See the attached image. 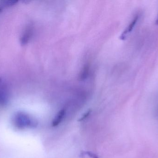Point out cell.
I'll use <instances>...</instances> for the list:
<instances>
[{
  "label": "cell",
  "instance_id": "obj_1",
  "mask_svg": "<svg viewBox=\"0 0 158 158\" xmlns=\"http://www.w3.org/2000/svg\"><path fill=\"white\" fill-rule=\"evenodd\" d=\"M14 122L15 126L19 129L34 128L38 124L36 121L23 112H18L16 114L14 117Z\"/></svg>",
  "mask_w": 158,
  "mask_h": 158
},
{
  "label": "cell",
  "instance_id": "obj_2",
  "mask_svg": "<svg viewBox=\"0 0 158 158\" xmlns=\"http://www.w3.org/2000/svg\"><path fill=\"white\" fill-rule=\"evenodd\" d=\"M138 19V15H136L135 17L133 19L132 21L131 22L129 26H128L126 29L124 30V31L123 32L121 36H120L121 40H124L125 38L127 37V35L129 33H130L132 31L133 29L134 28L135 26L136 25V23H137V20Z\"/></svg>",
  "mask_w": 158,
  "mask_h": 158
},
{
  "label": "cell",
  "instance_id": "obj_3",
  "mask_svg": "<svg viewBox=\"0 0 158 158\" xmlns=\"http://www.w3.org/2000/svg\"><path fill=\"white\" fill-rule=\"evenodd\" d=\"M5 83L0 79V103L4 104L7 100V93Z\"/></svg>",
  "mask_w": 158,
  "mask_h": 158
},
{
  "label": "cell",
  "instance_id": "obj_4",
  "mask_svg": "<svg viewBox=\"0 0 158 158\" xmlns=\"http://www.w3.org/2000/svg\"><path fill=\"white\" fill-rule=\"evenodd\" d=\"M66 114V111L64 109H61L56 114L55 118L52 122V126L53 127H56L59 125L63 120Z\"/></svg>",
  "mask_w": 158,
  "mask_h": 158
},
{
  "label": "cell",
  "instance_id": "obj_5",
  "mask_svg": "<svg viewBox=\"0 0 158 158\" xmlns=\"http://www.w3.org/2000/svg\"><path fill=\"white\" fill-rule=\"evenodd\" d=\"M31 34H32L31 29L30 28L27 29L25 32L23 33L22 37H21L20 42H21V45H25L27 44L29 41L31 37Z\"/></svg>",
  "mask_w": 158,
  "mask_h": 158
},
{
  "label": "cell",
  "instance_id": "obj_6",
  "mask_svg": "<svg viewBox=\"0 0 158 158\" xmlns=\"http://www.w3.org/2000/svg\"><path fill=\"white\" fill-rule=\"evenodd\" d=\"M88 72H89V66H86L84 68L83 70H82V72L81 74V79L82 80L86 79L87 75H88Z\"/></svg>",
  "mask_w": 158,
  "mask_h": 158
},
{
  "label": "cell",
  "instance_id": "obj_7",
  "mask_svg": "<svg viewBox=\"0 0 158 158\" xmlns=\"http://www.w3.org/2000/svg\"><path fill=\"white\" fill-rule=\"evenodd\" d=\"M81 155H87L88 156L92 158H98V156L96 155L95 154H94L91 152H89V151H86V152H83L82 154H81Z\"/></svg>",
  "mask_w": 158,
  "mask_h": 158
},
{
  "label": "cell",
  "instance_id": "obj_8",
  "mask_svg": "<svg viewBox=\"0 0 158 158\" xmlns=\"http://www.w3.org/2000/svg\"><path fill=\"white\" fill-rule=\"evenodd\" d=\"M91 113V110H89L88 111H87V112H85L83 116L81 118L79 119L78 120L79 122H81L83 121L88 116L90 115V113Z\"/></svg>",
  "mask_w": 158,
  "mask_h": 158
},
{
  "label": "cell",
  "instance_id": "obj_9",
  "mask_svg": "<svg viewBox=\"0 0 158 158\" xmlns=\"http://www.w3.org/2000/svg\"><path fill=\"white\" fill-rule=\"evenodd\" d=\"M156 24L158 25V17L156 21Z\"/></svg>",
  "mask_w": 158,
  "mask_h": 158
}]
</instances>
